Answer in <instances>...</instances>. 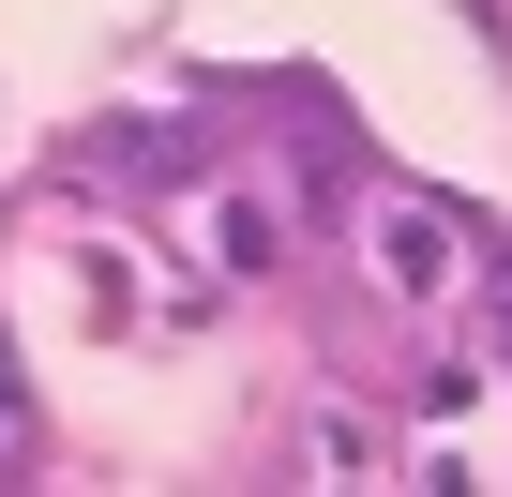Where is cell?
<instances>
[{"label": "cell", "mask_w": 512, "mask_h": 497, "mask_svg": "<svg viewBox=\"0 0 512 497\" xmlns=\"http://www.w3.org/2000/svg\"><path fill=\"white\" fill-rule=\"evenodd\" d=\"M437 241H452L437 211H377V272H392V287H422V272H437Z\"/></svg>", "instance_id": "cell-1"}, {"label": "cell", "mask_w": 512, "mask_h": 497, "mask_svg": "<svg viewBox=\"0 0 512 497\" xmlns=\"http://www.w3.org/2000/svg\"><path fill=\"white\" fill-rule=\"evenodd\" d=\"M0 467H31V362H16V332H0Z\"/></svg>", "instance_id": "cell-2"}, {"label": "cell", "mask_w": 512, "mask_h": 497, "mask_svg": "<svg viewBox=\"0 0 512 497\" xmlns=\"http://www.w3.org/2000/svg\"><path fill=\"white\" fill-rule=\"evenodd\" d=\"M482 332H497V362H512V257H497V287H482Z\"/></svg>", "instance_id": "cell-3"}]
</instances>
